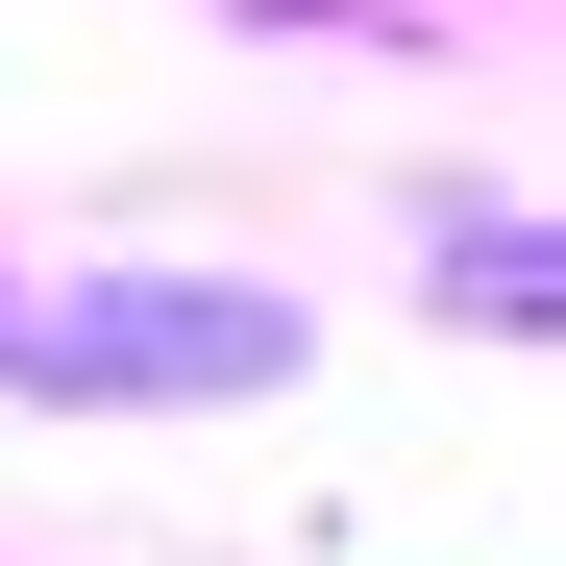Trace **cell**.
<instances>
[{
	"mask_svg": "<svg viewBox=\"0 0 566 566\" xmlns=\"http://www.w3.org/2000/svg\"><path fill=\"white\" fill-rule=\"evenodd\" d=\"M0 369H25V395H271L296 321L271 296H25Z\"/></svg>",
	"mask_w": 566,
	"mask_h": 566,
	"instance_id": "1",
	"label": "cell"
}]
</instances>
